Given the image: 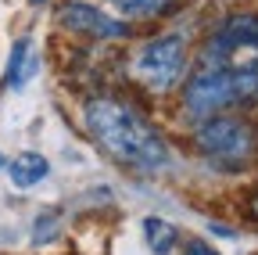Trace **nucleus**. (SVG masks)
Listing matches in <instances>:
<instances>
[{"label": "nucleus", "instance_id": "obj_11", "mask_svg": "<svg viewBox=\"0 0 258 255\" xmlns=\"http://www.w3.org/2000/svg\"><path fill=\"white\" fill-rule=\"evenodd\" d=\"M251 209H254V216H258V194H254V201H251Z\"/></svg>", "mask_w": 258, "mask_h": 255}, {"label": "nucleus", "instance_id": "obj_9", "mask_svg": "<svg viewBox=\"0 0 258 255\" xmlns=\"http://www.w3.org/2000/svg\"><path fill=\"white\" fill-rule=\"evenodd\" d=\"M144 234H147V244H151L154 255H169L179 244V230L172 227V223L158 219V216H147L144 219Z\"/></svg>", "mask_w": 258, "mask_h": 255}, {"label": "nucleus", "instance_id": "obj_6", "mask_svg": "<svg viewBox=\"0 0 258 255\" xmlns=\"http://www.w3.org/2000/svg\"><path fill=\"white\" fill-rule=\"evenodd\" d=\"M8 173H11V183H15V187L29 190V187H36V183L50 173V166H47V158H43V155L25 151V155H18L15 162L8 166Z\"/></svg>", "mask_w": 258, "mask_h": 255}, {"label": "nucleus", "instance_id": "obj_7", "mask_svg": "<svg viewBox=\"0 0 258 255\" xmlns=\"http://www.w3.org/2000/svg\"><path fill=\"white\" fill-rule=\"evenodd\" d=\"M32 69H36V61H32V40H15L11 47V58H8V86L11 90H22L25 79L32 76Z\"/></svg>", "mask_w": 258, "mask_h": 255}, {"label": "nucleus", "instance_id": "obj_2", "mask_svg": "<svg viewBox=\"0 0 258 255\" xmlns=\"http://www.w3.org/2000/svg\"><path fill=\"white\" fill-rule=\"evenodd\" d=\"M194 144L205 158L212 162H230V166H244L258 147V133L254 126L240 115L219 112L208 119H198V130H194Z\"/></svg>", "mask_w": 258, "mask_h": 255}, {"label": "nucleus", "instance_id": "obj_4", "mask_svg": "<svg viewBox=\"0 0 258 255\" xmlns=\"http://www.w3.org/2000/svg\"><path fill=\"white\" fill-rule=\"evenodd\" d=\"M186 72V43L179 36H158L147 40L133 54V76L151 93H169Z\"/></svg>", "mask_w": 258, "mask_h": 255}, {"label": "nucleus", "instance_id": "obj_1", "mask_svg": "<svg viewBox=\"0 0 258 255\" xmlns=\"http://www.w3.org/2000/svg\"><path fill=\"white\" fill-rule=\"evenodd\" d=\"M86 130L93 144L125 169L161 173L172 162L169 144L151 126V119L115 93H93L86 101Z\"/></svg>", "mask_w": 258, "mask_h": 255}, {"label": "nucleus", "instance_id": "obj_8", "mask_svg": "<svg viewBox=\"0 0 258 255\" xmlns=\"http://www.w3.org/2000/svg\"><path fill=\"white\" fill-rule=\"evenodd\" d=\"M108 4L129 18H161V15L176 11L183 0H108Z\"/></svg>", "mask_w": 258, "mask_h": 255}, {"label": "nucleus", "instance_id": "obj_3", "mask_svg": "<svg viewBox=\"0 0 258 255\" xmlns=\"http://www.w3.org/2000/svg\"><path fill=\"white\" fill-rule=\"evenodd\" d=\"M258 54V11H230L201 50V65H240Z\"/></svg>", "mask_w": 258, "mask_h": 255}, {"label": "nucleus", "instance_id": "obj_5", "mask_svg": "<svg viewBox=\"0 0 258 255\" xmlns=\"http://www.w3.org/2000/svg\"><path fill=\"white\" fill-rule=\"evenodd\" d=\"M57 22L69 29V33L86 36V40H97V43L129 36V25L125 22L104 15L97 4H90V0H64V4L57 8Z\"/></svg>", "mask_w": 258, "mask_h": 255}, {"label": "nucleus", "instance_id": "obj_10", "mask_svg": "<svg viewBox=\"0 0 258 255\" xmlns=\"http://www.w3.org/2000/svg\"><path fill=\"white\" fill-rule=\"evenodd\" d=\"M183 255H219L212 244H205V241H198V237H190L186 244H183Z\"/></svg>", "mask_w": 258, "mask_h": 255}]
</instances>
